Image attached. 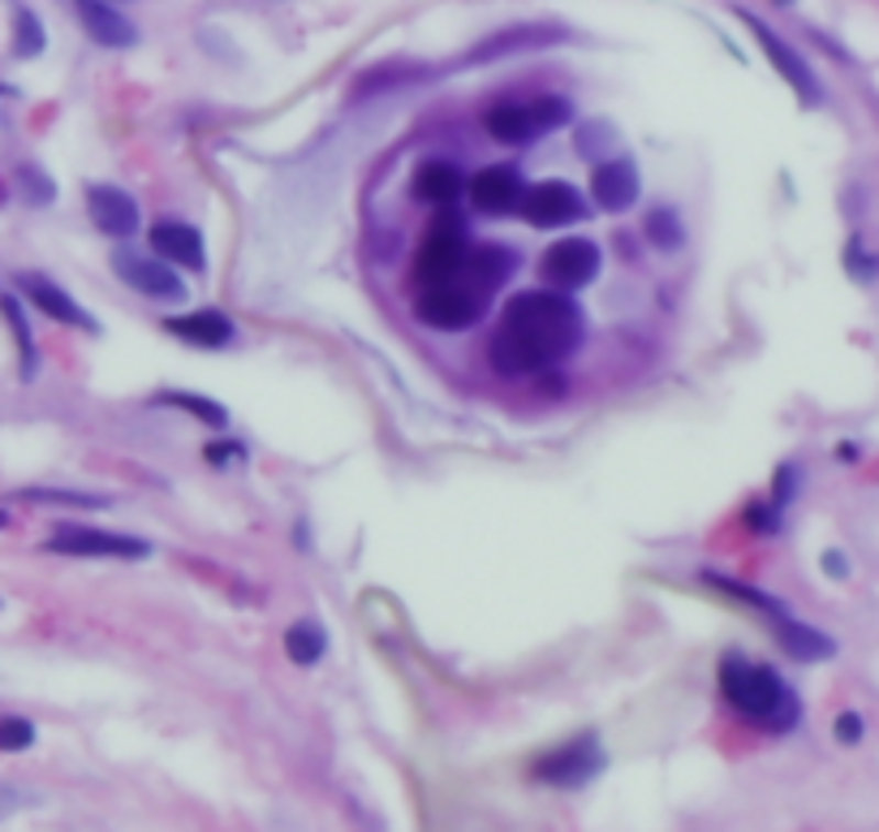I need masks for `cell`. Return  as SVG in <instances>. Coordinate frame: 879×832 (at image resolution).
<instances>
[{"label":"cell","instance_id":"cell-1","mask_svg":"<svg viewBox=\"0 0 879 832\" xmlns=\"http://www.w3.org/2000/svg\"><path fill=\"white\" fill-rule=\"evenodd\" d=\"M582 346V311L565 289L514 294L492 337V366L501 375H535L565 363Z\"/></svg>","mask_w":879,"mask_h":832},{"label":"cell","instance_id":"cell-2","mask_svg":"<svg viewBox=\"0 0 879 832\" xmlns=\"http://www.w3.org/2000/svg\"><path fill=\"white\" fill-rule=\"evenodd\" d=\"M721 694L728 699V708L737 716H746V721H755V725L763 729H776V733H789V729L802 721V703H798L793 686L776 669L750 665L741 656H724Z\"/></svg>","mask_w":879,"mask_h":832},{"label":"cell","instance_id":"cell-3","mask_svg":"<svg viewBox=\"0 0 879 832\" xmlns=\"http://www.w3.org/2000/svg\"><path fill=\"white\" fill-rule=\"evenodd\" d=\"M492 294L483 285H474L465 272L440 281V285H422L418 303H414V315L427 324V328H440V332H465L470 324H479L483 311H487Z\"/></svg>","mask_w":879,"mask_h":832},{"label":"cell","instance_id":"cell-4","mask_svg":"<svg viewBox=\"0 0 879 832\" xmlns=\"http://www.w3.org/2000/svg\"><path fill=\"white\" fill-rule=\"evenodd\" d=\"M569 117H573V105H569L565 96H539V100H505V105L487 108L483 125H487V134L496 143L521 147L535 134H548V130L565 125Z\"/></svg>","mask_w":879,"mask_h":832},{"label":"cell","instance_id":"cell-5","mask_svg":"<svg viewBox=\"0 0 879 832\" xmlns=\"http://www.w3.org/2000/svg\"><path fill=\"white\" fill-rule=\"evenodd\" d=\"M465 251H470L465 225L449 208H440V220L422 233V247H418V255H414V276H418V285H440V281L458 276L465 263Z\"/></svg>","mask_w":879,"mask_h":832},{"label":"cell","instance_id":"cell-6","mask_svg":"<svg viewBox=\"0 0 879 832\" xmlns=\"http://www.w3.org/2000/svg\"><path fill=\"white\" fill-rule=\"evenodd\" d=\"M737 18H741V22H746V31H750V35H755V44H759V48H763V56H768V61H772V69H776V74H780V78H784V83H789V87H793V91H798V100H802V105H806V108L824 105V87H820V78H815V69H811V65H806V56L798 53V48H793V44H784V40H780V35H776L772 26H768V22H763V18H755V13H750V9H737Z\"/></svg>","mask_w":879,"mask_h":832},{"label":"cell","instance_id":"cell-7","mask_svg":"<svg viewBox=\"0 0 879 832\" xmlns=\"http://www.w3.org/2000/svg\"><path fill=\"white\" fill-rule=\"evenodd\" d=\"M604 764H608V755H604L600 737H595V733H582V737H573L565 746L539 755L535 780H548V785H557V789H578V785L600 777Z\"/></svg>","mask_w":879,"mask_h":832},{"label":"cell","instance_id":"cell-8","mask_svg":"<svg viewBox=\"0 0 879 832\" xmlns=\"http://www.w3.org/2000/svg\"><path fill=\"white\" fill-rule=\"evenodd\" d=\"M48 552L61 557H108V561H143L152 557V544L139 535H117V530H96V526H56L48 539Z\"/></svg>","mask_w":879,"mask_h":832},{"label":"cell","instance_id":"cell-9","mask_svg":"<svg viewBox=\"0 0 879 832\" xmlns=\"http://www.w3.org/2000/svg\"><path fill=\"white\" fill-rule=\"evenodd\" d=\"M112 272L130 285V289H139V294H147L155 303H182L186 298V285H182V276L168 267V260H160V255H139V251H112Z\"/></svg>","mask_w":879,"mask_h":832},{"label":"cell","instance_id":"cell-10","mask_svg":"<svg viewBox=\"0 0 879 832\" xmlns=\"http://www.w3.org/2000/svg\"><path fill=\"white\" fill-rule=\"evenodd\" d=\"M539 272H543V281L552 289H565V294L569 289H586L600 276V247L591 238H561L543 255Z\"/></svg>","mask_w":879,"mask_h":832},{"label":"cell","instance_id":"cell-11","mask_svg":"<svg viewBox=\"0 0 879 832\" xmlns=\"http://www.w3.org/2000/svg\"><path fill=\"white\" fill-rule=\"evenodd\" d=\"M465 195H470L479 216H509V211H521L526 177H521L517 164H487L483 173H474Z\"/></svg>","mask_w":879,"mask_h":832},{"label":"cell","instance_id":"cell-12","mask_svg":"<svg viewBox=\"0 0 879 832\" xmlns=\"http://www.w3.org/2000/svg\"><path fill=\"white\" fill-rule=\"evenodd\" d=\"M586 199L578 195V186L569 182H543V186H530L526 199H521V216L535 225V229H561V225H573L586 216Z\"/></svg>","mask_w":879,"mask_h":832},{"label":"cell","instance_id":"cell-13","mask_svg":"<svg viewBox=\"0 0 879 832\" xmlns=\"http://www.w3.org/2000/svg\"><path fill=\"white\" fill-rule=\"evenodd\" d=\"M87 216L103 238H134L139 233V204L121 186H87Z\"/></svg>","mask_w":879,"mask_h":832},{"label":"cell","instance_id":"cell-14","mask_svg":"<svg viewBox=\"0 0 879 832\" xmlns=\"http://www.w3.org/2000/svg\"><path fill=\"white\" fill-rule=\"evenodd\" d=\"M69 4H74V13H78L83 31H87L100 48H134V44H139V26H134L121 9H112V0H69Z\"/></svg>","mask_w":879,"mask_h":832},{"label":"cell","instance_id":"cell-15","mask_svg":"<svg viewBox=\"0 0 879 832\" xmlns=\"http://www.w3.org/2000/svg\"><path fill=\"white\" fill-rule=\"evenodd\" d=\"M591 199L604 211H629L638 204V164L634 160H600L591 173Z\"/></svg>","mask_w":879,"mask_h":832},{"label":"cell","instance_id":"cell-16","mask_svg":"<svg viewBox=\"0 0 879 832\" xmlns=\"http://www.w3.org/2000/svg\"><path fill=\"white\" fill-rule=\"evenodd\" d=\"M18 289H22L40 311L48 315V319H61V324L83 328V332H100V324L83 311V307H78L61 285H52L48 276H40V272H22V276H18Z\"/></svg>","mask_w":879,"mask_h":832},{"label":"cell","instance_id":"cell-17","mask_svg":"<svg viewBox=\"0 0 879 832\" xmlns=\"http://www.w3.org/2000/svg\"><path fill=\"white\" fill-rule=\"evenodd\" d=\"M465 195V177L449 160H422L414 173V199L427 208H453Z\"/></svg>","mask_w":879,"mask_h":832},{"label":"cell","instance_id":"cell-18","mask_svg":"<svg viewBox=\"0 0 879 832\" xmlns=\"http://www.w3.org/2000/svg\"><path fill=\"white\" fill-rule=\"evenodd\" d=\"M152 251L160 255V260L182 263V267H195V272H204L207 267V251H204L199 229H190V225H182V220H160V225H155Z\"/></svg>","mask_w":879,"mask_h":832},{"label":"cell","instance_id":"cell-19","mask_svg":"<svg viewBox=\"0 0 879 832\" xmlns=\"http://www.w3.org/2000/svg\"><path fill=\"white\" fill-rule=\"evenodd\" d=\"M772 630L793 660H827V656H836V638H827L824 630H815V625L798 622L789 609L776 613Z\"/></svg>","mask_w":879,"mask_h":832},{"label":"cell","instance_id":"cell-20","mask_svg":"<svg viewBox=\"0 0 879 832\" xmlns=\"http://www.w3.org/2000/svg\"><path fill=\"white\" fill-rule=\"evenodd\" d=\"M164 328H168L173 337H182L186 346H199V350H224V346L238 337V328H233L220 311L177 315V319H164Z\"/></svg>","mask_w":879,"mask_h":832},{"label":"cell","instance_id":"cell-21","mask_svg":"<svg viewBox=\"0 0 879 832\" xmlns=\"http://www.w3.org/2000/svg\"><path fill=\"white\" fill-rule=\"evenodd\" d=\"M514 267H517V255L509 247H501V242H479V247H470L462 263L465 276H470L474 285H483L487 294H496V289L514 276Z\"/></svg>","mask_w":879,"mask_h":832},{"label":"cell","instance_id":"cell-22","mask_svg":"<svg viewBox=\"0 0 879 832\" xmlns=\"http://www.w3.org/2000/svg\"><path fill=\"white\" fill-rule=\"evenodd\" d=\"M565 40V31H557V26H514V31H501V35H492V40H483L470 61H496V56H509V53H530V48H552V44H561Z\"/></svg>","mask_w":879,"mask_h":832},{"label":"cell","instance_id":"cell-23","mask_svg":"<svg viewBox=\"0 0 879 832\" xmlns=\"http://www.w3.org/2000/svg\"><path fill=\"white\" fill-rule=\"evenodd\" d=\"M328 652V630L307 617V622H294L285 630V656L294 665H319V656Z\"/></svg>","mask_w":879,"mask_h":832},{"label":"cell","instance_id":"cell-24","mask_svg":"<svg viewBox=\"0 0 879 832\" xmlns=\"http://www.w3.org/2000/svg\"><path fill=\"white\" fill-rule=\"evenodd\" d=\"M642 233H647V242H651L656 251H681V247H685V225H681V216H677L669 204L647 211Z\"/></svg>","mask_w":879,"mask_h":832},{"label":"cell","instance_id":"cell-25","mask_svg":"<svg viewBox=\"0 0 879 832\" xmlns=\"http://www.w3.org/2000/svg\"><path fill=\"white\" fill-rule=\"evenodd\" d=\"M152 406L186 410L190 418H204L207 427H224V423H229V415H224V406H220V402H211V397H195V393H155Z\"/></svg>","mask_w":879,"mask_h":832},{"label":"cell","instance_id":"cell-26","mask_svg":"<svg viewBox=\"0 0 879 832\" xmlns=\"http://www.w3.org/2000/svg\"><path fill=\"white\" fill-rule=\"evenodd\" d=\"M44 44H48L44 22L26 4H13V53L22 56V61H31V56L44 53Z\"/></svg>","mask_w":879,"mask_h":832},{"label":"cell","instance_id":"cell-27","mask_svg":"<svg viewBox=\"0 0 879 832\" xmlns=\"http://www.w3.org/2000/svg\"><path fill=\"white\" fill-rule=\"evenodd\" d=\"M0 311L9 319V328H13V337H18V354H22V380H31L35 375V337H31V328H26V315H22V303L18 298H0Z\"/></svg>","mask_w":879,"mask_h":832},{"label":"cell","instance_id":"cell-28","mask_svg":"<svg viewBox=\"0 0 879 832\" xmlns=\"http://www.w3.org/2000/svg\"><path fill=\"white\" fill-rule=\"evenodd\" d=\"M613 143H617V130H613L608 121H586V125H578V139H573L578 156L591 160V164H600V160L608 156Z\"/></svg>","mask_w":879,"mask_h":832},{"label":"cell","instance_id":"cell-29","mask_svg":"<svg viewBox=\"0 0 879 832\" xmlns=\"http://www.w3.org/2000/svg\"><path fill=\"white\" fill-rule=\"evenodd\" d=\"M18 186H22L26 204H35V208H48L52 199H56L52 177L44 173V168H35V164H22V168H18Z\"/></svg>","mask_w":879,"mask_h":832},{"label":"cell","instance_id":"cell-30","mask_svg":"<svg viewBox=\"0 0 879 832\" xmlns=\"http://www.w3.org/2000/svg\"><path fill=\"white\" fill-rule=\"evenodd\" d=\"M26 501H44V505H78V510H103L108 496H91V492H61V488H31Z\"/></svg>","mask_w":879,"mask_h":832},{"label":"cell","instance_id":"cell-31","mask_svg":"<svg viewBox=\"0 0 879 832\" xmlns=\"http://www.w3.org/2000/svg\"><path fill=\"white\" fill-rule=\"evenodd\" d=\"M35 742V725L26 716H0V751H26Z\"/></svg>","mask_w":879,"mask_h":832},{"label":"cell","instance_id":"cell-32","mask_svg":"<svg viewBox=\"0 0 879 832\" xmlns=\"http://www.w3.org/2000/svg\"><path fill=\"white\" fill-rule=\"evenodd\" d=\"M746 522H750V526H755V530H763V535H772L776 526H780V505H750V510H746Z\"/></svg>","mask_w":879,"mask_h":832},{"label":"cell","instance_id":"cell-33","mask_svg":"<svg viewBox=\"0 0 879 832\" xmlns=\"http://www.w3.org/2000/svg\"><path fill=\"white\" fill-rule=\"evenodd\" d=\"M793 492H798V467H780L776 470V505L784 510L793 501Z\"/></svg>","mask_w":879,"mask_h":832},{"label":"cell","instance_id":"cell-34","mask_svg":"<svg viewBox=\"0 0 879 832\" xmlns=\"http://www.w3.org/2000/svg\"><path fill=\"white\" fill-rule=\"evenodd\" d=\"M858 737H862V716H858V712H840V716H836V742L854 746Z\"/></svg>","mask_w":879,"mask_h":832},{"label":"cell","instance_id":"cell-35","mask_svg":"<svg viewBox=\"0 0 879 832\" xmlns=\"http://www.w3.org/2000/svg\"><path fill=\"white\" fill-rule=\"evenodd\" d=\"M824 570L832 573V578H845V573H849V566H845V557H840V552H827Z\"/></svg>","mask_w":879,"mask_h":832},{"label":"cell","instance_id":"cell-36","mask_svg":"<svg viewBox=\"0 0 879 832\" xmlns=\"http://www.w3.org/2000/svg\"><path fill=\"white\" fill-rule=\"evenodd\" d=\"M238 449H242V445H207V458H211V462H224V458L238 453Z\"/></svg>","mask_w":879,"mask_h":832},{"label":"cell","instance_id":"cell-37","mask_svg":"<svg viewBox=\"0 0 879 832\" xmlns=\"http://www.w3.org/2000/svg\"><path fill=\"white\" fill-rule=\"evenodd\" d=\"M9 204V186H4V177H0V208Z\"/></svg>","mask_w":879,"mask_h":832},{"label":"cell","instance_id":"cell-38","mask_svg":"<svg viewBox=\"0 0 879 832\" xmlns=\"http://www.w3.org/2000/svg\"><path fill=\"white\" fill-rule=\"evenodd\" d=\"M4 526H9V518H4V514H0V530H4Z\"/></svg>","mask_w":879,"mask_h":832},{"label":"cell","instance_id":"cell-39","mask_svg":"<svg viewBox=\"0 0 879 832\" xmlns=\"http://www.w3.org/2000/svg\"><path fill=\"white\" fill-rule=\"evenodd\" d=\"M0 96H4V91H0Z\"/></svg>","mask_w":879,"mask_h":832}]
</instances>
